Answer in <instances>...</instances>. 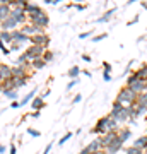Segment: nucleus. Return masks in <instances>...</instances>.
<instances>
[{
	"mask_svg": "<svg viewBox=\"0 0 147 154\" xmlns=\"http://www.w3.org/2000/svg\"><path fill=\"white\" fill-rule=\"evenodd\" d=\"M113 130H120V128H118V122L115 120V118H111L109 115L99 118L96 127L93 128L94 134H104V135L108 132H113Z\"/></svg>",
	"mask_w": 147,
	"mask_h": 154,
	"instance_id": "obj_1",
	"label": "nucleus"
},
{
	"mask_svg": "<svg viewBox=\"0 0 147 154\" xmlns=\"http://www.w3.org/2000/svg\"><path fill=\"white\" fill-rule=\"evenodd\" d=\"M137 96H139V94H135L130 88H127V86H125V88L120 89V93H118V96H116V101H118L120 105L127 106V108H130V106L135 105Z\"/></svg>",
	"mask_w": 147,
	"mask_h": 154,
	"instance_id": "obj_2",
	"label": "nucleus"
},
{
	"mask_svg": "<svg viewBox=\"0 0 147 154\" xmlns=\"http://www.w3.org/2000/svg\"><path fill=\"white\" fill-rule=\"evenodd\" d=\"M145 82L147 81L139 79V77L135 75V72H133V74H130L128 79H127V88H130L135 94H142L144 91H145Z\"/></svg>",
	"mask_w": 147,
	"mask_h": 154,
	"instance_id": "obj_3",
	"label": "nucleus"
},
{
	"mask_svg": "<svg viewBox=\"0 0 147 154\" xmlns=\"http://www.w3.org/2000/svg\"><path fill=\"white\" fill-rule=\"evenodd\" d=\"M44 51H46V50H44L43 46H34V45H31V46L24 51V55H26L27 62H33V60H36V58H43Z\"/></svg>",
	"mask_w": 147,
	"mask_h": 154,
	"instance_id": "obj_4",
	"label": "nucleus"
},
{
	"mask_svg": "<svg viewBox=\"0 0 147 154\" xmlns=\"http://www.w3.org/2000/svg\"><path fill=\"white\" fill-rule=\"evenodd\" d=\"M29 22L34 24V26H39V28H46V26L50 24V17L46 16V12H41V14H38V16L29 17Z\"/></svg>",
	"mask_w": 147,
	"mask_h": 154,
	"instance_id": "obj_5",
	"label": "nucleus"
},
{
	"mask_svg": "<svg viewBox=\"0 0 147 154\" xmlns=\"http://www.w3.org/2000/svg\"><path fill=\"white\" fill-rule=\"evenodd\" d=\"M29 43L34 45V46H43V48H46L50 45V38H48V34H36V36H33V38L29 39Z\"/></svg>",
	"mask_w": 147,
	"mask_h": 154,
	"instance_id": "obj_6",
	"label": "nucleus"
},
{
	"mask_svg": "<svg viewBox=\"0 0 147 154\" xmlns=\"http://www.w3.org/2000/svg\"><path fill=\"white\" fill-rule=\"evenodd\" d=\"M17 26H19V22H17L16 19H12L11 16L7 17L5 21H2V22H0V29H2V31H9V33L16 31Z\"/></svg>",
	"mask_w": 147,
	"mask_h": 154,
	"instance_id": "obj_7",
	"label": "nucleus"
},
{
	"mask_svg": "<svg viewBox=\"0 0 147 154\" xmlns=\"http://www.w3.org/2000/svg\"><path fill=\"white\" fill-rule=\"evenodd\" d=\"M11 17L12 19H16L19 24H26V21H27V14H26V11L24 9H12V12H11Z\"/></svg>",
	"mask_w": 147,
	"mask_h": 154,
	"instance_id": "obj_8",
	"label": "nucleus"
},
{
	"mask_svg": "<svg viewBox=\"0 0 147 154\" xmlns=\"http://www.w3.org/2000/svg\"><path fill=\"white\" fill-rule=\"evenodd\" d=\"M115 139H118V130H113V132H108L106 135H103L101 137V146H103V149H108Z\"/></svg>",
	"mask_w": 147,
	"mask_h": 154,
	"instance_id": "obj_9",
	"label": "nucleus"
},
{
	"mask_svg": "<svg viewBox=\"0 0 147 154\" xmlns=\"http://www.w3.org/2000/svg\"><path fill=\"white\" fill-rule=\"evenodd\" d=\"M11 12H12V7L9 5V0H2L0 2V22L5 21L7 17L11 16Z\"/></svg>",
	"mask_w": 147,
	"mask_h": 154,
	"instance_id": "obj_10",
	"label": "nucleus"
},
{
	"mask_svg": "<svg viewBox=\"0 0 147 154\" xmlns=\"http://www.w3.org/2000/svg\"><path fill=\"white\" fill-rule=\"evenodd\" d=\"M84 149H86L89 154H96V152H99V151H103V146H101V139H94V140H91V142L87 144Z\"/></svg>",
	"mask_w": 147,
	"mask_h": 154,
	"instance_id": "obj_11",
	"label": "nucleus"
},
{
	"mask_svg": "<svg viewBox=\"0 0 147 154\" xmlns=\"http://www.w3.org/2000/svg\"><path fill=\"white\" fill-rule=\"evenodd\" d=\"M9 79H12V67L0 63V82H5Z\"/></svg>",
	"mask_w": 147,
	"mask_h": 154,
	"instance_id": "obj_12",
	"label": "nucleus"
},
{
	"mask_svg": "<svg viewBox=\"0 0 147 154\" xmlns=\"http://www.w3.org/2000/svg\"><path fill=\"white\" fill-rule=\"evenodd\" d=\"M12 39H14V43H27L29 41V36H26V34L22 33L21 29H16V31H12Z\"/></svg>",
	"mask_w": 147,
	"mask_h": 154,
	"instance_id": "obj_13",
	"label": "nucleus"
},
{
	"mask_svg": "<svg viewBox=\"0 0 147 154\" xmlns=\"http://www.w3.org/2000/svg\"><path fill=\"white\" fill-rule=\"evenodd\" d=\"M24 11H26L27 17H34V16H38V14H41V12H43V9H41L38 4H27Z\"/></svg>",
	"mask_w": 147,
	"mask_h": 154,
	"instance_id": "obj_14",
	"label": "nucleus"
},
{
	"mask_svg": "<svg viewBox=\"0 0 147 154\" xmlns=\"http://www.w3.org/2000/svg\"><path fill=\"white\" fill-rule=\"evenodd\" d=\"M127 106H123V105H120V103H118V101H115L113 103V106H111V113H109V116H111V118H115V120H116V118H118V116H120V113L123 110H125Z\"/></svg>",
	"mask_w": 147,
	"mask_h": 154,
	"instance_id": "obj_15",
	"label": "nucleus"
},
{
	"mask_svg": "<svg viewBox=\"0 0 147 154\" xmlns=\"http://www.w3.org/2000/svg\"><path fill=\"white\" fill-rule=\"evenodd\" d=\"M121 147H123V142H121L120 139H115L113 142H111V146L106 149V152L108 154H118V151H120Z\"/></svg>",
	"mask_w": 147,
	"mask_h": 154,
	"instance_id": "obj_16",
	"label": "nucleus"
},
{
	"mask_svg": "<svg viewBox=\"0 0 147 154\" xmlns=\"http://www.w3.org/2000/svg\"><path fill=\"white\" fill-rule=\"evenodd\" d=\"M133 147L140 149V151H145L147 149V135H142V137L135 139L133 140Z\"/></svg>",
	"mask_w": 147,
	"mask_h": 154,
	"instance_id": "obj_17",
	"label": "nucleus"
},
{
	"mask_svg": "<svg viewBox=\"0 0 147 154\" xmlns=\"http://www.w3.org/2000/svg\"><path fill=\"white\" fill-rule=\"evenodd\" d=\"M132 137V132H130V128H121V130H118V139H120L121 142L125 144L128 139Z\"/></svg>",
	"mask_w": 147,
	"mask_h": 154,
	"instance_id": "obj_18",
	"label": "nucleus"
},
{
	"mask_svg": "<svg viewBox=\"0 0 147 154\" xmlns=\"http://www.w3.org/2000/svg\"><path fill=\"white\" fill-rule=\"evenodd\" d=\"M137 106H140V108H145L147 110V93H142L137 96V101H135Z\"/></svg>",
	"mask_w": 147,
	"mask_h": 154,
	"instance_id": "obj_19",
	"label": "nucleus"
},
{
	"mask_svg": "<svg viewBox=\"0 0 147 154\" xmlns=\"http://www.w3.org/2000/svg\"><path fill=\"white\" fill-rule=\"evenodd\" d=\"M0 41L5 45V43H14V39H12V33H9V31H0Z\"/></svg>",
	"mask_w": 147,
	"mask_h": 154,
	"instance_id": "obj_20",
	"label": "nucleus"
},
{
	"mask_svg": "<svg viewBox=\"0 0 147 154\" xmlns=\"http://www.w3.org/2000/svg\"><path fill=\"white\" fill-rule=\"evenodd\" d=\"M128 120H130V108H125V110L120 113V116L116 118V122H118V123H123V122H125L127 123Z\"/></svg>",
	"mask_w": 147,
	"mask_h": 154,
	"instance_id": "obj_21",
	"label": "nucleus"
},
{
	"mask_svg": "<svg viewBox=\"0 0 147 154\" xmlns=\"http://www.w3.org/2000/svg\"><path fill=\"white\" fill-rule=\"evenodd\" d=\"M31 106H33V110H34V111L41 110V108H43V106H44L43 96H38V98H34V99H33V103H31Z\"/></svg>",
	"mask_w": 147,
	"mask_h": 154,
	"instance_id": "obj_22",
	"label": "nucleus"
},
{
	"mask_svg": "<svg viewBox=\"0 0 147 154\" xmlns=\"http://www.w3.org/2000/svg\"><path fill=\"white\" fill-rule=\"evenodd\" d=\"M44 65H46V62H44L43 58H36V60L31 62V69H34V70H39V69H43Z\"/></svg>",
	"mask_w": 147,
	"mask_h": 154,
	"instance_id": "obj_23",
	"label": "nucleus"
},
{
	"mask_svg": "<svg viewBox=\"0 0 147 154\" xmlns=\"http://www.w3.org/2000/svg\"><path fill=\"white\" fill-rule=\"evenodd\" d=\"M115 11H116V9H111V11H108V12H106V14H104L103 17H99V19H96V22H98V24H101V22H108L109 19L113 17Z\"/></svg>",
	"mask_w": 147,
	"mask_h": 154,
	"instance_id": "obj_24",
	"label": "nucleus"
},
{
	"mask_svg": "<svg viewBox=\"0 0 147 154\" xmlns=\"http://www.w3.org/2000/svg\"><path fill=\"white\" fill-rule=\"evenodd\" d=\"M135 75L142 81H147V65H142L139 70H135Z\"/></svg>",
	"mask_w": 147,
	"mask_h": 154,
	"instance_id": "obj_25",
	"label": "nucleus"
},
{
	"mask_svg": "<svg viewBox=\"0 0 147 154\" xmlns=\"http://www.w3.org/2000/svg\"><path fill=\"white\" fill-rule=\"evenodd\" d=\"M12 81H14V88H16V91L19 88H24L27 82V79H17V77H12Z\"/></svg>",
	"mask_w": 147,
	"mask_h": 154,
	"instance_id": "obj_26",
	"label": "nucleus"
},
{
	"mask_svg": "<svg viewBox=\"0 0 147 154\" xmlns=\"http://www.w3.org/2000/svg\"><path fill=\"white\" fill-rule=\"evenodd\" d=\"M36 91H38V89H33L31 93H27V94H26V98H24V99L21 101V106H24V105L27 103V101H29V99H33L34 96H36Z\"/></svg>",
	"mask_w": 147,
	"mask_h": 154,
	"instance_id": "obj_27",
	"label": "nucleus"
},
{
	"mask_svg": "<svg viewBox=\"0 0 147 154\" xmlns=\"http://www.w3.org/2000/svg\"><path fill=\"white\" fill-rule=\"evenodd\" d=\"M79 74H81V69H79V67H72L70 70H69V77H70L72 81H74Z\"/></svg>",
	"mask_w": 147,
	"mask_h": 154,
	"instance_id": "obj_28",
	"label": "nucleus"
},
{
	"mask_svg": "<svg viewBox=\"0 0 147 154\" xmlns=\"http://www.w3.org/2000/svg\"><path fill=\"white\" fill-rule=\"evenodd\" d=\"M4 94H5V96L11 99V101H17V98H19L17 91H9V93H4Z\"/></svg>",
	"mask_w": 147,
	"mask_h": 154,
	"instance_id": "obj_29",
	"label": "nucleus"
},
{
	"mask_svg": "<svg viewBox=\"0 0 147 154\" xmlns=\"http://www.w3.org/2000/svg\"><path fill=\"white\" fill-rule=\"evenodd\" d=\"M125 152H127V154H145L144 151H140V149L133 147V146H132V147H128V149L125 151Z\"/></svg>",
	"mask_w": 147,
	"mask_h": 154,
	"instance_id": "obj_30",
	"label": "nucleus"
},
{
	"mask_svg": "<svg viewBox=\"0 0 147 154\" xmlns=\"http://www.w3.org/2000/svg\"><path fill=\"white\" fill-rule=\"evenodd\" d=\"M53 53H51V51H48V50H46V51H44V53H43V60L44 62H46V63H48V62H51V60H53Z\"/></svg>",
	"mask_w": 147,
	"mask_h": 154,
	"instance_id": "obj_31",
	"label": "nucleus"
},
{
	"mask_svg": "<svg viewBox=\"0 0 147 154\" xmlns=\"http://www.w3.org/2000/svg\"><path fill=\"white\" fill-rule=\"evenodd\" d=\"M69 139H72V132H67L65 135H63V137H62L60 140H58V146H63V144H65L67 140H69Z\"/></svg>",
	"mask_w": 147,
	"mask_h": 154,
	"instance_id": "obj_32",
	"label": "nucleus"
},
{
	"mask_svg": "<svg viewBox=\"0 0 147 154\" xmlns=\"http://www.w3.org/2000/svg\"><path fill=\"white\" fill-rule=\"evenodd\" d=\"M108 38V34L106 33H103V34H98V36H94L93 38V43H98V41H103V39H106Z\"/></svg>",
	"mask_w": 147,
	"mask_h": 154,
	"instance_id": "obj_33",
	"label": "nucleus"
},
{
	"mask_svg": "<svg viewBox=\"0 0 147 154\" xmlns=\"http://www.w3.org/2000/svg\"><path fill=\"white\" fill-rule=\"evenodd\" d=\"M27 134H29L31 137H39V135H41V134H39L38 130H34V128H27Z\"/></svg>",
	"mask_w": 147,
	"mask_h": 154,
	"instance_id": "obj_34",
	"label": "nucleus"
},
{
	"mask_svg": "<svg viewBox=\"0 0 147 154\" xmlns=\"http://www.w3.org/2000/svg\"><path fill=\"white\" fill-rule=\"evenodd\" d=\"M89 36H93V31H86V33L79 34V38H81V39H86V38H89Z\"/></svg>",
	"mask_w": 147,
	"mask_h": 154,
	"instance_id": "obj_35",
	"label": "nucleus"
},
{
	"mask_svg": "<svg viewBox=\"0 0 147 154\" xmlns=\"http://www.w3.org/2000/svg\"><path fill=\"white\" fill-rule=\"evenodd\" d=\"M19 48H21V45H19V43H12L11 45V51H17Z\"/></svg>",
	"mask_w": 147,
	"mask_h": 154,
	"instance_id": "obj_36",
	"label": "nucleus"
},
{
	"mask_svg": "<svg viewBox=\"0 0 147 154\" xmlns=\"http://www.w3.org/2000/svg\"><path fill=\"white\" fill-rule=\"evenodd\" d=\"M103 79L106 81V82H109V81H111V74H109V72H104V74H103Z\"/></svg>",
	"mask_w": 147,
	"mask_h": 154,
	"instance_id": "obj_37",
	"label": "nucleus"
},
{
	"mask_svg": "<svg viewBox=\"0 0 147 154\" xmlns=\"http://www.w3.org/2000/svg\"><path fill=\"white\" fill-rule=\"evenodd\" d=\"M75 84H79V81H77V79H74V81H70V84H69V86H67V89H69V91H70V89L74 88V86H75Z\"/></svg>",
	"mask_w": 147,
	"mask_h": 154,
	"instance_id": "obj_38",
	"label": "nucleus"
},
{
	"mask_svg": "<svg viewBox=\"0 0 147 154\" xmlns=\"http://www.w3.org/2000/svg\"><path fill=\"white\" fill-rule=\"evenodd\" d=\"M51 147H53V142H50L48 146H46V147H44V151H43V154H48L50 151H51Z\"/></svg>",
	"mask_w": 147,
	"mask_h": 154,
	"instance_id": "obj_39",
	"label": "nucleus"
},
{
	"mask_svg": "<svg viewBox=\"0 0 147 154\" xmlns=\"http://www.w3.org/2000/svg\"><path fill=\"white\" fill-rule=\"evenodd\" d=\"M103 67H104V72H111V65H109L108 62H104Z\"/></svg>",
	"mask_w": 147,
	"mask_h": 154,
	"instance_id": "obj_40",
	"label": "nucleus"
},
{
	"mask_svg": "<svg viewBox=\"0 0 147 154\" xmlns=\"http://www.w3.org/2000/svg\"><path fill=\"white\" fill-rule=\"evenodd\" d=\"M11 106L14 108V110H16V108H19V106H21V103H19V101H12V103H11Z\"/></svg>",
	"mask_w": 147,
	"mask_h": 154,
	"instance_id": "obj_41",
	"label": "nucleus"
},
{
	"mask_svg": "<svg viewBox=\"0 0 147 154\" xmlns=\"http://www.w3.org/2000/svg\"><path fill=\"white\" fill-rule=\"evenodd\" d=\"M81 99H82V96H81V94H77L75 98H74V105H77V103H79Z\"/></svg>",
	"mask_w": 147,
	"mask_h": 154,
	"instance_id": "obj_42",
	"label": "nucleus"
},
{
	"mask_svg": "<svg viewBox=\"0 0 147 154\" xmlns=\"http://www.w3.org/2000/svg\"><path fill=\"white\" fill-rule=\"evenodd\" d=\"M139 19H140V17H139V16H135V17H133V19H132L130 22H128V26H132V24H135V22L139 21Z\"/></svg>",
	"mask_w": 147,
	"mask_h": 154,
	"instance_id": "obj_43",
	"label": "nucleus"
},
{
	"mask_svg": "<svg viewBox=\"0 0 147 154\" xmlns=\"http://www.w3.org/2000/svg\"><path fill=\"white\" fill-rule=\"evenodd\" d=\"M75 9H77V11H84V9H86V5H82V4H77Z\"/></svg>",
	"mask_w": 147,
	"mask_h": 154,
	"instance_id": "obj_44",
	"label": "nucleus"
},
{
	"mask_svg": "<svg viewBox=\"0 0 147 154\" xmlns=\"http://www.w3.org/2000/svg\"><path fill=\"white\" fill-rule=\"evenodd\" d=\"M82 60H86V62H91V57H89V55H82Z\"/></svg>",
	"mask_w": 147,
	"mask_h": 154,
	"instance_id": "obj_45",
	"label": "nucleus"
},
{
	"mask_svg": "<svg viewBox=\"0 0 147 154\" xmlns=\"http://www.w3.org/2000/svg\"><path fill=\"white\" fill-rule=\"evenodd\" d=\"M31 116H33V118H38V116H39V111H34V113H31Z\"/></svg>",
	"mask_w": 147,
	"mask_h": 154,
	"instance_id": "obj_46",
	"label": "nucleus"
},
{
	"mask_svg": "<svg viewBox=\"0 0 147 154\" xmlns=\"http://www.w3.org/2000/svg\"><path fill=\"white\" fill-rule=\"evenodd\" d=\"M17 152V149H16V146H12L11 147V154H16Z\"/></svg>",
	"mask_w": 147,
	"mask_h": 154,
	"instance_id": "obj_47",
	"label": "nucleus"
},
{
	"mask_svg": "<svg viewBox=\"0 0 147 154\" xmlns=\"http://www.w3.org/2000/svg\"><path fill=\"white\" fill-rule=\"evenodd\" d=\"M5 151H7V149L4 147V146H0V154H4V152H5Z\"/></svg>",
	"mask_w": 147,
	"mask_h": 154,
	"instance_id": "obj_48",
	"label": "nucleus"
},
{
	"mask_svg": "<svg viewBox=\"0 0 147 154\" xmlns=\"http://www.w3.org/2000/svg\"><path fill=\"white\" fill-rule=\"evenodd\" d=\"M79 154H89V152H87L86 149H82V151H81V152H79Z\"/></svg>",
	"mask_w": 147,
	"mask_h": 154,
	"instance_id": "obj_49",
	"label": "nucleus"
},
{
	"mask_svg": "<svg viewBox=\"0 0 147 154\" xmlns=\"http://www.w3.org/2000/svg\"><path fill=\"white\" fill-rule=\"evenodd\" d=\"M96 154H108L106 151H99V152H96Z\"/></svg>",
	"mask_w": 147,
	"mask_h": 154,
	"instance_id": "obj_50",
	"label": "nucleus"
},
{
	"mask_svg": "<svg viewBox=\"0 0 147 154\" xmlns=\"http://www.w3.org/2000/svg\"><path fill=\"white\" fill-rule=\"evenodd\" d=\"M0 93H4V89H2V82H0Z\"/></svg>",
	"mask_w": 147,
	"mask_h": 154,
	"instance_id": "obj_51",
	"label": "nucleus"
},
{
	"mask_svg": "<svg viewBox=\"0 0 147 154\" xmlns=\"http://www.w3.org/2000/svg\"><path fill=\"white\" fill-rule=\"evenodd\" d=\"M144 93H147V82H145V91H144Z\"/></svg>",
	"mask_w": 147,
	"mask_h": 154,
	"instance_id": "obj_52",
	"label": "nucleus"
}]
</instances>
